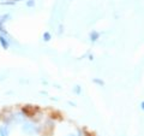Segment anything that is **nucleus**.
<instances>
[{"label":"nucleus","mask_w":144,"mask_h":136,"mask_svg":"<svg viewBox=\"0 0 144 136\" xmlns=\"http://www.w3.org/2000/svg\"><path fill=\"white\" fill-rule=\"evenodd\" d=\"M0 45L4 49H9L10 47V40L7 39V36L5 35H0Z\"/></svg>","instance_id":"1"},{"label":"nucleus","mask_w":144,"mask_h":136,"mask_svg":"<svg viewBox=\"0 0 144 136\" xmlns=\"http://www.w3.org/2000/svg\"><path fill=\"white\" fill-rule=\"evenodd\" d=\"M23 131L27 134H34V133H37L39 130H35V128H34V125L32 124H30V123H27V124H24L23 125Z\"/></svg>","instance_id":"2"},{"label":"nucleus","mask_w":144,"mask_h":136,"mask_svg":"<svg viewBox=\"0 0 144 136\" xmlns=\"http://www.w3.org/2000/svg\"><path fill=\"white\" fill-rule=\"evenodd\" d=\"M89 37H90V41L91 42H96L98 40V37H100V33L96 32V30H92L90 33V35H89Z\"/></svg>","instance_id":"3"},{"label":"nucleus","mask_w":144,"mask_h":136,"mask_svg":"<svg viewBox=\"0 0 144 136\" xmlns=\"http://www.w3.org/2000/svg\"><path fill=\"white\" fill-rule=\"evenodd\" d=\"M10 135V129L7 125L0 126V136H9Z\"/></svg>","instance_id":"4"},{"label":"nucleus","mask_w":144,"mask_h":136,"mask_svg":"<svg viewBox=\"0 0 144 136\" xmlns=\"http://www.w3.org/2000/svg\"><path fill=\"white\" fill-rule=\"evenodd\" d=\"M42 39H43V41L48 42V41H50V39H52V35L49 34L48 32H46V33H43V36H42Z\"/></svg>","instance_id":"5"},{"label":"nucleus","mask_w":144,"mask_h":136,"mask_svg":"<svg viewBox=\"0 0 144 136\" xmlns=\"http://www.w3.org/2000/svg\"><path fill=\"white\" fill-rule=\"evenodd\" d=\"M72 89H73V92H74V93H76L77 95H81V94H82V88L79 87V86H74Z\"/></svg>","instance_id":"6"},{"label":"nucleus","mask_w":144,"mask_h":136,"mask_svg":"<svg viewBox=\"0 0 144 136\" xmlns=\"http://www.w3.org/2000/svg\"><path fill=\"white\" fill-rule=\"evenodd\" d=\"M92 82H94V83H96V84H98V86H105V82H103L102 80H98V78H94V80H92Z\"/></svg>","instance_id":"7"},{"label":"nucleus","mask_w":144,"mask_h":136,"mask_svg":"<svg viewBox=\"0 0 144 136\" xmlns=\"http://www.w3.org/2000/svg\"><path fill=\"white\" fill-rule=\"evenodd\" d=\"M0 33H1V35H5V36H7V33H6V30L4 29L3 24H0Z\"/></svg>","instance_id":"8"},{"label":"nucleus","mask_w":144,"mask_h":136,"mask_svg":"<svg viewBox=\"0 0 144 136\" xmlns=\"http://www.w3.org/2000/svg\"><path fill=\"white\" fill-rule=\"evenodd\" d=\"M27 6H28V7H32V6H35V1H34V0H29L28 3H27Z\"/></svg>","instance_id":"9"},{"label":"nucleus","mask_w":144,"mask_h":136,"mask_svg":"<svg viewBox=\"0 0 144 136\" xmlns=\"http://www.w3.org/2000/svg\"><path fill=\"white\" fill-rule=\"evenodd\" d=\"M141 108L144 111V101H142V102H141Z\"/></svg>","instance_id":"10"},{"label":"nucleus","mask_w":144,"mask_h":136,"mask_svg":"<svg viewBox=\"0 0 144 136\" xmlns=\"http://www.w3.org/2000/svg\"><path fill=\"white\" fill-rule=\"evenodd\" d=\"M69 136H76V135H73V134H70V135H69Z\"/></svg>","instance_id":"11"}]
</instances>
